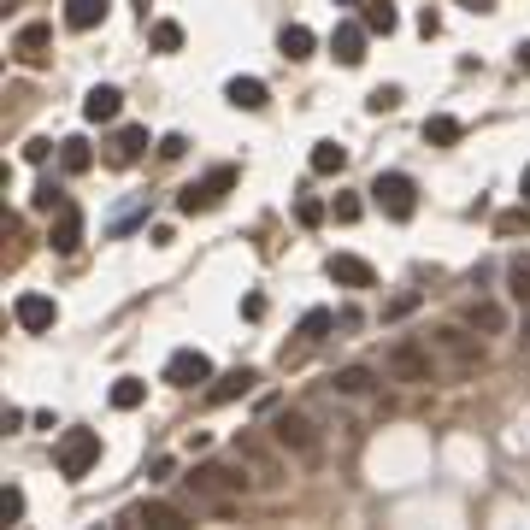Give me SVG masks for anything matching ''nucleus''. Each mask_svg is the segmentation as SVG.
Segmentation results:
<instances>
[{"instance_id": "72a5a7b5", "label": "nucleus", "mask_w": 530, "mask_h": 530, "mask_svg": "<svg viewBox=\"0 0 530 530\" xmlns=\"http://www.w3.org/2000/svg\"><path fill=\"white\" fill-rule=\"evenodd\" d=\"M419 289H407V295H395V301H389V307H383V324H395V319H407V312H419Z\"/></svg>"}, {"instance_id": "c85d7f7f", "label": "nucleus", "mask_w": 530, "mask_h": 530, "mask_svg": "<svg viewBox=\"0 0 530 530\" xmlns=\"http://www.w3.org/2000/svg\"><path fill=\"white\" fill-rule=\"evenodd\" d=\"M148 47H154V54H177V47H183V24L159 18L154 30H148Z\"/></svg>"}, {"instance_id": "39448f33", "label": "nucleus", "mask_w": 530, "mask_h": 530, "mask_svg": "<svg viewBox=\"0 0 530 530\" xmlns=\"http://www.w3.org/2000/svg\"><path fill=\"white\" fill-rule=\"evenodd\" d=\"M189 489H195V501H224V495H248V472H230V465H195V472L183 477Z\"/></svg>"}, {"instance_id": "6ab92c4d", "label": "nucleus", "mask_w": 530, "mask_h": 530, "mask_svg": "<svg viewBox=\"0 0 530 530\" xmlns=\"http://www.w3.org/2000/svg\"><path fill=\"white\" fill-rule=\"evenodd\" d=\"M47 42H54V30H47V24H24L18 42H12V54H18L24 66H47Z\"/></svg>"}, {"instance_id": "a18cd8bd", "label": "nucleus", "mask_w": 530, "mask_h": 530, "mask_svg": "<svg viewBox=\"0 0 530 530\" xmlns=\"http://www.w3.org/2000/svg\"><path fill=\"white\" fill-rule=\"evenodd\" d=\"M525 200H530V166H525Z\"/></svg>"}, {"instance_id": "b1692460", "label": "nucleus", "mask_w": 530, "mask_h": 530, "mask_svg": "<svg viewBox=\"0 0 530 530\" xmlns=\"http://www.w3.org/2000/svg\"><path fill=\"white\" fill-rule=\"evenodd\" d=\"M460 136H465V124H460V118H448V112L424 118V142H431V148H454Z\"/></svg>"}, {"instance_id": "4be33fe9", "label": "nucleus", "mask_w": 530, "mask_h": 530, "mask_svg": "<svg viewBox=\"0 0 530 530\" xmlns=\"http://www.w3.org/2000/svg\"><path fill=\"white\" fill-rule=\"evenodd\" d=\"M277 47H283L289 66H301V59H312V47H319V36L307 30V24H283V36H277Z\"/></svg>"}, {"instance_id": "79ce46f5", "label": "nucleus", "mask_w": 530, "mask_h": 530, "mask_svg": "<svg viewBox=\"0 0 530 530\" xmlns=\"http://www.w3.org/2000/svg\"><path fill=\"white\" fill-rule=\"evenodd\" d=\"M465 12H495V0H460Z\"/></svg>"}, {"instance_id": "f257e3e1", "label": "nucleus", "mask_w": 530, "mask_h": 530, "mask_svg": "<svg viewBox=\"0 0 530 530\" xmlns=\"http://www.w3.org/2000/svg\"><path fill=\"white\" fill-rule=\"evenodd\" d=\"M271 442H277L283 454H295V460H307V465L324 454V436H319V424H312L301 407H277V413H271Z\"/></svg>"}, {"instance_id": "58836bf2", "label": "nucleus", "mask_w": 530, "mask_h": 530, "mask_svg": "<svg viewBox=\"0 0 530 530\" xmlns=\"http://www.w3.org/2000/svg\"><path fill=\"white\" fill-rule=\"evenodd\" d=\"M47 154H54V142H47V136H36V142L24 148V159H30V166H47Z\"/></svg>"}, {"instance_id": "9b49d317", "label": "nucleus", "mask_w": 530, "mask_h": 530, "mask_svg": "<svg viewBox=\"0 0 530 530\" xmlns=\"http://www.w3.org/2000/svg\"><path fill=\"white\" fill-rule=\"evenodd\" d=\"M47 248H54V254H77V248H83V212L77 207L54 212V224H47Z\"/></svg>"}, {"instance_id": "393cba45", "label": "nucleus", "mask_w": 530, "mask_h": 530, "mask_svg": "<svg viewBox=\"0 0 530 530\" xmlns=\"http://www.w3.org/2000/svg\"><path fill=\"white\" fill-rule=\"evenodd\" d=\"M360 24H365V30H372V36H395V6H389V0H365V12H360Z\"/></svg>"}, {"instance_id": "1a4fd4ad", "label": "nucleus", "mask_w": 530, "mask_h": 530, "mask_svg": "<svg viewBox=\"0 0 530 530\" xmlns=\"http://www.w3.org/2000/svg\"><path fill=\"white\" fill-rule=\"evenodd\" d=\"M436 348L448 353V360L460 365V372H472V365H484V342H477V336L465 331V324H442V331H436Z\"/></svg>"}, {"instance_id": "a878e982", "label": "nucleus", "mask_w": 530, "mask_h": 530, "mask_svg": "<svg viewBox=\"0 0 530 530\" xmlns=\"http://www.w3.org/2000/svg\"><path fill=\"white\" fill-rule=\"evenodd\" d=\"M336 324H342V319H336L331 307H312L307 319H301V331H295V336H301V342H324V336H331Z\"/></svg>"}, {"instance_id": "bb28decb", "label": "nucleus", "mask_w": 530, "mask_h": 530, "mask_svg": "<svg viewBox=\"0 0 530 530\" xmlns=\"http://www.w3.org/2000/svg\"><path fill=\"white\" fill-rule=\"evenodd\" d=\"M342 166H348V148L342 142H312V171H319V177H336Z\"/></svg>"}, {"instance_id": "7ed1b4c3", "label": "nucleus", "mask_w": 530, "mask_h": 530, "mask_svg": "<svg viewBox=\"0 0 530 530\" xmlns=\"http://www.w3.org/2000/svg\"><path fill=\"white\" fill-rule=\"evenodd\" d=\"M372 195V207L383 212V219H395V224H407L413 212H419V183H413L407 171H377V183L365 189Z\"/></svg>"}, {"instance_id": "37998d69", "label": "nucleus", "mask_w": 530, "mask_h": 530, "mask_svg": "<svg viewBox=\"0 0 530 530\" xmlns=\"http://www.w3.org/2000/svg\"><path fill=\"white\" fill-rule=\"evenodd\" d=\"M519 71H530V42H519Z\"/></svg>"}, {"instance_id": "4468645a", "label": "nucleus", "mask_w": 530, "mask_h": 530, "mask_svg": "<svg viewBox=\"0 0 530 530\" xmlns=\"http://www.w3.org/2000/svg\"><path fill=\"white\" fill-rule=\"evenodd\" d=\"M365 24H336V36H331V54H336V66H365Z\"/></svg>"}, {"instance_id": "f03ea898", "label": "nucleus", "mask_w": 530, "mask_h": 530, "mask_svg": "<svg viewBox=\"0 0 530 530\" xmlns=\"http://www.w3.org/2000/svg\"><path fill=\"white\" fill-rule=\"evenodd\" d=\"M383 372L395 377V383H436V353L419 342V336H395V342L383 348Z\"/></svg>"}, {"instance_id": "9d476101", "label": "nucleus", "mask_w": 530, "mask_h": 530, "mask_svg": "<svg viewBox=\"0 0 530 530\" xmlns=\"http://www.w3.org/2000/svg\"><path fill=\"white\" fill-rule=\"evenodd\" d=\"M124 525H154V530H189V513L171 507V501H142V507L124 513ZM118 525V530H124Z\"/></svg>"}, {"instance_id": "20e7f679", "label": "nucleus", "mask_w": 530, "mask_h": 530, "mask_svg": "<svg viewBox=\"0 0 530 530\" xmlns=\"http://www.w3.org/2000/svg\"><path fill=\"white\" fill-rule=\"evenodd\" d=\"M54 465L59 477H88L100 465V431H66L54 448Z\"/></svg>"}, {"instance_id": "f704fd0d", "label": "nucleus", "mask_w": 530, "mask_h": 530, "mask_svg": "<svg viewBox=\"0 0 530 530\" xmlns=\"http://www.w3.org/2000/svg\"><path fill=\"white\" fill-rule=\"evenodd\" d=\"M360 212H365V200H360V195H336V200H331V219H336V224H353Z\"/></svg>"}, {"instance_id": "ea45409f", "label": "nucleus", "mask_w": 530, "mask_h": 530, "mask_svg": "<svg viewBox=\"0 0 530 530\" xmlns=\"http://www.w3.org/2000/svg\"><path fill=\"white\" fill-rule=\"evenodd\" d=\"M183 154H189L183 136H166V142H159V159H183Z\"/></svg>"}, {"instance_id": "423d86ee", "label": "nucleus", "mask_w": 530, "mask_h": 530, "mask_svg": "<svg viewBox=\"0 0 530 530\" xmlns=\"http://www.w3.org/2000/svg\"><path fill=\"white\" fill-rule=\"evenodd\" d=\"M224 189H236V166H212L200 183H189L183 195H177V212H189V219H195V212H212L224 200Z\"/></svg>"}, {"instance_id": "4c0bfd02", "label": "nucleus", "mask_w": 530, "mask_h": 530, "mask_svg": "<svg viewBox=\"0 0 530 530\" xmlns=\"http://www.w3.org/2000/svg\"><path fill=\"white\" fill-rule=\"evenodd\" d=\"M0 513H6V525H18V519H24V489H18V484L6 489V501H0Z\"/></svg>"}, {"instance_id": "e433bc0d", "label": "nucleus", "mask_w": 530, "mask_h": 530, "mask_svg": "<svg viewBox=\"0 0 530 530\" xmlns=\"http://www.w3.org/2000/svg\"><path fill=\"white\" fill-rule=\"evenodd\" d=\"M365 107H372V112H395L401 107V88H372V95H365Z\"/></svg>"}, {"instance_id": "ddd939ff", "label": "nucleus", "mask_w": 530, "mask_h": 530, "mask_svg": "<svg viewBox=\"0 0 530 530\" xmlns=\"http://www.w3.org/2000/svg\"><path fill=\"white\" fill-rule=\"evenodd\" d=\"M324 271H331V283H342V289H372L377 283V271L360 254H331V260H324Z\"/></svg>"}, {"instance_id": "c756f323", "label": "nucleus", "mask_w": 530, "mask_h": 530, "mask_svg": "<svg viewBox=\"0 0 530 530\" xmlns=\"http://www.w3.org/2000/svg\"><path fill=\"white\" fill-rule=\"evenodd\" d=\"M59 166H66V171H88V166H95V154H88L83 136H66V142H59Z\"/></svg>"}, {"instance_id": "412c9836", "label": "nucleus", "mask_w": 530, "mask_h": 530, "mask_svg": "<svg viewBox=\"0 0 530 530\" xmlns=\"http://www.w3.org/2000/svg\"><path fill=\"white\" fill-rule=\"evenodd\" d=\"M142 154H148V124H124L112 136V166H136Z\"/></svg>"}, {"instance_id": "49530a36", "label": "nucleus", "mask_w": 530, "mask_h": 530, "mask_svg": "<svg viewBox=\"0 0 530 530\" xmlns=\"http://www.w3.org/2000/svg\"><path fill=\"white\" fill-rule=\"evenodd\" d=\"M336 6H365V0H336Z\"/></svg>"}, {"instance_id": "5701e85b", "label": "nucleus", "mask_w": 530, "mask_h": 530, "mask_svg": "<svg viewBox=\"0 0 530 530\" xmlns=\"http://www.w3.org/2000/svg\"><path fill=\"white\" fill-rule=\"evenodd\" d=\"M112 0H66V24L71 30H95V24H107Z\"/></svg>"}, {"instance_id": "f3484780", "label": "nucleus", "mask_w": 530, "mask_h": 530, "mask_svg": "<svg viewBox=\"0 0 530 530\" xmlns=\"http://www.w3.org/2000/svg\"><path fill=\"white\" fill-rule=\"evenodd\" d=\"M254 383H260V372H248V365H236V372H224L219 383L207 389V401H212V407H230V401H242V395H248V389H254Z\"/></svg>"}, {"instance_id": "a211bd4d", "label": "nucleus", "mask_w": 530, "mask_h": 530, "mask_svg": "<svg viewBox=\"0 0 530 530\" xmlns=\"http://www.w3.org/2000/svg\"><path fill=\"white\" fill-rule=\"evenodd\" d=\"M224 100H230L236 112H265V107H271V88H265L260 77H230Z\"/></svg>"}, {"instance_id": "aec40b11", "label": "nucleus", "mask_w": 530, "mask_h": 530, "mask_svg": "<svg viewBox=\"0 0 530 530\" xmlns=\"http://www.w3.org/2000/svg\"><path fill=\"white\" fill-rule=\"evenodd\" d=\"M465 324H472L477 336H507V307H501V301H472V307H465Z\"/></svg>"}, {"instance_id": "a19ab883", "label": "nucleus", "mask_w": 530, "mask_h": 530, "mask_svg": "<svg viewBox=\"0 0 530 530\" xmlns=\"http://www.w3.org/2000/svg\"><path fill=\"white\" fill-rule=\"evenodd\" d=\"M148 472H154V484H166V477L177 472V460H171V454H159V460H154V465H148Z\"/></svg>"}, {"instance_id": "cd10ccee", "label": "nucleus", "mask_w": 530, "mask_h": 530, "mask_svg": "<svg viewBox=\"0 0 530 530\" xmlns=\"http://www.w3.org/2000/svg\"><path fill=\"white\" fill-rule=\"evenodd\" d=\"M142 401H148V383H142V377H118V383H112V407H118V413H136Z\"/></svg>"}, {"instance_id": "7c9ffc66", "label": "nucleus", "mask_w": 530, "mask_h": 530, "mask_svg": "<svg viewBox=\"0 0 530 530\" xmlns=\"http://www.w3.org/2000/svg\"><path fill=\"white\" fill-rule=\"evenodd\" d=\"M507 295L519 301V307H530V254L507 265Z\"/></svg>"}, {"instance_id": "f8f14e48", "label": "nucleus", "mask_w": 530, "mask_h": 530, "mask_svg": "<svg viewBox=\"0 0 530 530\" xmlns=\"http://www.w3.org/2000/svg\"><path fill=\"white\" fill-rule=\"evenodd\" d=\"M236 460H248V465L265 477V484H283V460H277V454L265 448L260 436H236Z\"/></svg>"}, {"instance_id": "0eeeda50", "label": "nucleus", "mask_w": 530, "mask_h": 530, "mask_svg": "<svg viewBox=\"0 0 530 530\" xmlns=\"http://www.w3.org/2000/svg\"><path fill=\"white\" fill-rule=\"evenodd\" d=\"M166 383L171 389H195V383H212V360L200 348H177L166 360Z\"/></svg>"}, {"instance_id": "2eb2a0df", "label": "nucleus", "mask_w": 530, "mask_h": 530, "mask_svg": "<svg viewBox=\"0 0 530 530\" xmlns=\"http://www.w3.org/2000/svg\"><path fill=\"white\" fill-rule=\"evenodd\" d=\"M118 112H124V95H118L112 83H95V88L83 95V118H88V124H112Z\"/></svg>"}, {"instance_id": "2f4dec72", "label": "nucleus", "mask_w": 530, "mask_h": 530, "mask_svg": "<svg viewBox=\"0 0 530 530\" xmlns=\"http://www.w3.org/2000/svg\"><path fill=\"white\" fill-rule=\"evenodd\" d=\"M495 230L501 236H530V200H525V207H513V212H501Z\"/></svg>"}, {"instance_id": "473e14b6", "label": "nucleus", "mask_w": 530, "mask_h": 530, "mask_svg": "<svg viewBox=\"0 0 530 530\" xmlns=\"http://www.w3.org/2000/svg\"><path fill=\"white\" fill-rule=\"evenodd\" d=\"M30 207H36V212H59V207H71V200H66V189H59V183H42V189L30 195Z\"/></svg>"}, {"instance_id": "c9c22d12", "label": "nucleus", "mask_w": 530, "mask_h": 530, "mask_svg": "<svg viewBox=\"0 0 530 530\" xmlns=\"http://www.w3.org/2000/svg\"><path fill=\"white\" fill-rule=\"evenodd\" d=\"M295 219H301V224H307V230H312V224H324V200H312V195H301V200H295Z\"/></svg>"}, {"instance_id": "c03bdc74", "label": "nucleus", "mask_w": 530, "mask_h": 530, "mask_svg": "<svg viewBox=\"0 0 530 530\" xmlns=\"http://www.w3.org/2000/svg\"><path fill=\"white\" fill-rule=\"evenodd\" d=\"M525 342H530V307H525Z\"/></svg>"}, {"instance_id": "dca6fc26", "label": "nucleus", "mask_w": 530, "mask_h": 530, "mask_svg": "<svg viewBox=\"0 0 530 530\" xmlns=\"http://www.w3.org/2000/svg\"><path fill=\"white\" fill-rule=\"evenodd\" d=\"M377 389V372L372 365H342V372L331 377V395H342V401H365Z\"/></svg>"}, {"instance_id": "6e6552de", "label": "nucleus", "mask_w": 530, "mask_h": 530, "mask_svg": "<svg viewBox=\"0 0 530 530\" xmlns=\"http://www.w3.org/2000/svg\"><path fill=\"white\" fill-rule=\"evenodd\" d=\"M12 324H18V331H30V336L54 331V324H59L54 295H18V301H12Z\"/></svg>"}]
</instances>
